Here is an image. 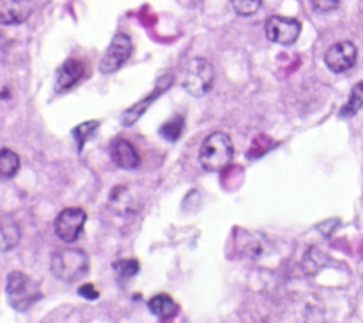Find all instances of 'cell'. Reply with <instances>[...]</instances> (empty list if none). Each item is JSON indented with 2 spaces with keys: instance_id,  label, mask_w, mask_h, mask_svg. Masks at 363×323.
Segmentation results:
<instances>
[{
  "instance_id": "1",
  "label": "cell",
  "mask_w": 363,
  "mask_h": 323,
  "mask_svg": "<svg viewBox=\"0 0 363 323\" xmlns=\"http://www.w3.org/2000/svg\"><path fill=\"white\" fill-rule=\"evenodd\" d=\"M89 256L78 248H62L51 255V273L67 283H72L84 278L89 272Z\"/></svg>"
},
{
  "instance_id": "2",
  "label": "cell",
  "mask_w": 363,
  "mask_h": 323,
  "mask_svg": "<svg viewBox=\"0 0 363 323\" xmlns=\"http://www.w3.org/2000/svg\"><path fill=\"white\" fill-rule=\"evenodd\" d=\"M234 156L231 137L224 132L210 133L199 150V162L206 171L216 173L225 169Z\"/></svg>"
},
{
  "instance_id": "3",
  "label": "cell",
  "mask_w": 363,
  "mask_h": 323,
  "mask_svg": "<svg viewBox=\"0 0 363 323\" xmlns=\"http://www.w3.org/2000/svg\"><path fill=\"white\" fill-rule=\"evenodd\" d=\"M6 295L10 306L17 312H27L43 298L38 282L21 271L7 275Z\"/></svg>"
},
{
  "instance_id": "4",
  "label": "cell",
  "mask_w": 363,
  "mask_h": 323,
  "mask_svg": "<svg viewBox=\"0 0 363 323\" xmlns=\"http://www.w3.org/2000/svg\"><path fill=\"white\" fill-rule=\"evenodd\" d=\"M214 78L216 72L213 64L201 57L189 60L182 69V86L196 98L210 92Z\"/></svg>"
},
{
  "instance_id": "5",
  "label": "cell",
  "mask_w": 363,
  "mask_h": 323,
  "mask_svg": "<svg viewBox=\"0 0 363 323\" xmlns=\"http://www.w3.org/2000/svg\"><path fill=\"white\" fill-rule=\"evenodd\" d=\"M86 221V212L79 207H68L58 212L54 220V231L64 242H74L81 235Z\"/></svg>"
},
{
  "instance_id": "6",
  "label": "cell",
  "mask_w": 363,
  "mask_h": 323,
  "mask_svg": "<svg viewBox=\"0 0 363 323\" xmlns=\"http://www.w3.org/2000/svg\"><path fill=\"white\" fill-rule=\"evenodd\" d=\"M133 51V42L130 37L125 33H118L109 47L106 48L101 62H99V71L102 74H112L118 71L132 55Z\"/></svg>"
},
{
  "instance_id": "7",
  "label": "cell",
  "mask_w": 363,
  "mask_h": 323,
  "mask_svg": "<svg viewBox=\"0 0 363 323\" xmlns=\"http://www.w3.org/2000/svg\"><path fill=\"white\" fill-rule=\"evenodd\" d=\"M301 30V23L292 17L271 16L265 21L267 38L279 45L294 44L298 40Z\"/></svg>"
},
{
  "instance_id": "8",
  "label": "cell",
  "mask_w": 363,
  "mask_h": 323,
  "mask_svg": "<svg viewBox=\"0 0 363 323\" xmlns=\"http://www.w3.org/2000/svg\"><path fill=\"white\" fill-rule=\"evenodd\" d=\"M357 48L352 41H339L333 44L323 57L325 65L335 74H342L354 67Z\"/></svg>"
},
{
  "instance_id": "9",
  "label": "cell",
  "mask_w": 363,
  "mask_h": 323,
  "mask_svg": "<svg viewBox=\"0 0 363 323\" xmlns=\"http://www.w3.org/2000/svg\"><path fill=\"white\" fill-rule=\"evenodd\" d=\"M34 11L33 0H0V23L3 26L21 24Z\"/></svg>"
},
{
  "instance_id": "10",
  "label": "cell",
  "mask_w": 363,
  "mask_h": 323,
  "mask_svg": "<svg viewBox=\"0 0 363 323\" xmlns=\"http://www.w3.org/2000/svg\"><path fill=\"white\" fill-rule=\"evenodd\" d=\"M109 154L112 162L125 170H133L140 164V157L135 146L123 137H116L109 146Z\"/></svg>"
},
{
  "instance_id": "11",
  "label": "cell",
  "mask_w": 363,
  "mask_h": 323,
  "mask_svg": "<svg viewBox=\"0 0 363 323\" xmlns=\"http://www.w3.org/2000/svg\"><path fill=\"white\" fill-rule=\"evenodd\" d=\"M172 82H173V75H164V76H162V78L159 79V86H156V88L153 89V92H152L147 98L142 99L140 102L135 103L133 106H130L129 109H126V110L123 112V115H122V125H125V126L133 125V123L145 113V110L149 108V105H150L157 96H160V95L172 85Z\"/></svg>"
},
{
  "instance_id": "12",
  "label": "cell",
  "mask_w": 363,
  "mask_h": 323,
  "mask_svg": "<svg viewBox=\"0 0 363 323\" xmlns=\"http://www.w3.org/2000/svg\"><path fill=\"white\" fill-rule=\"evenodd\" d=\"M84 75V64L75 58H68L57 71L55 91L62 92L71 89Z\"/></svg>"
},
{
  "instance_id": "13",
  "label": "cell",
  "mask_w": 363,
  "mask_h": 323,
  "mask_svg": "<svg viewBox=\"0 0 363 323\" xmlns=\"http://www.w3.org/2000/svg\"><path fill=\"white\" fill-rule=\"evenodd\" d=\"M147 309L159 319H170L177 314L179 305L167 293H159L147 300Z\"/></svg>"
},
{
  "instance_id": "14",
  "label": "cell",
  "mask_w": 363,
  "mask_h": 323,
  "mask_svg": "<svg viewBox=\"0 0 363 323\" xmlns=\"http://www.w3.org/2000/svg\"><path fill=\"white\" fill-rule=\"evenodd\" d=\"M363 108V81L354 84L349 94L346 103L340 108V118H352Z\"/></svg>"
},
{
  "instance_id": "15",
  "label": "cell",
  "mask_w": 363,
  "mask_h": 323,
  "mask_svg": "<svg viewBox=\"0 0 363 323\" xmlns=\"http://www.w3.org/2000/svg\"><path fill=\"white\" fill-rule=\"evenodd\" d=\"M20 241V228L18 225L11 220L4 217L1 221V231H0V246L1 251L6 252L11 248H14Z\"/></svg>"
},
{
  "instance_id": "16",
  "label": "cell",
  "mask_w": 363,
  "mask_h": 323,
  "mask_svg": "<svg viewBox=\"0 0 363 323\" xmlns=\"http://www.w3.org/2000/svg\"><path fill=\"white\" fill-rule=\"evenodd\" d=\"M238 245L241 248V252H244L247 256L257 258L264 251V237L257 235L251 231H245V234H240Z\"/></svg>"
},
{
  "instance_id": "17",
  "label": "cell",
  "mask_w": 363,
  "mask_h": 323,
  "mask_svg": "<svg viewBox=\"0 0 363 323\" xmlns=\"http://www.w3.org/2000/svg\"><path fill=\"white\" fill-rule=\"evenodd\" d=\"M20 169V157L16 152L3 147L0 152V176L11 178Z\"/></svg>"
},
{
  "instance_id": "18",
  "label": "cell",
  "mask_w": 363,
  "mask_h": 323,
  "mask_svg": "<svg viewBox=\"0 0 363 323\" xmlns=\"http://www.w3.org/2000/svg\"><path fill=\"white\" fill-rule=\"evenodd\" d=\"M99 125L101 123L98 120H86V122H82L81 125H78L72 129V135H74V139L77 142L78 152H81L84 144L86 143V140L91 139L95 135Z\"/></svg>"
},
{
  "instance_id": "19",
  "label": "cell",
  "mask_w": 363,
  "mask_h": 323,
  "mask_svg": "<svg viewBox=\"0 0 363 323\" xmlns=\"http://www.w3.org/2000/svg\"><path fill=\"white\" fill-rule=\"evenodd\" d=\"M182 130H183V118L182 116H174V118H172L170 120L164 122L160 126L159 133L163 139H166L169 142H174L180 137Z\"/></svg>"
},
{
  "instance_id": "20",
  "label": "cell",
  "mask_w": 363,
  "mask_h": 323,
  "mask_svg": "<svg viewBox=\"0 0 363 323\" xmlns=\"http://www.w3.org/2000/svg\"><path fill=\"white\" fill-rule=\"evenodd\" d=\"M112 266L116 271L118 276L122 279H129L139 272V262L133 258L116 261L115 264H112Z\"/></svg>"
},
{
  "instance_id": "21",
  "label": "cell",
  "mask_w": 363,
  "mask_h": 323,
  "mask_svg": "<svg viewBox=\"0 0 363 323\" xmlns=\"http://www.w3.org/2000/svg\"><path fill=\"white\" fill-rule=\"evenodd\" d=\"M109 201L111 204L119 210H129L130 207V196H129V191L126 188V186H116L112 193H111V197H109Z\"/></svg>"
},
{
  "instance_id": "22",
  "label": "cell",
  "mask_w": 363,
  "mask_h": 323,
  "mask_svg": "<svg viewBox=\"0 0 363 323\" xmlns=\"http://www.w3.org/2000/svg\"><path fill=\"white\" fill-rule=\"evenodd\" d=\"M230 1L234 11L242 17L255 14L262 4V0H230Z\"/></svg>"
},
{
  "instance_id": "23",
  "label": "cell",
  "mask_w": 363,
  "mask_h": 323,
  "mask_svg": "<svg viewBox=\"0 0 363 323\" xmlns=\"http://www.w3.org/2000/svg\"><path fill=\"white\" fill-rule=\"evenodd\" d=\"M340 4V0H312V7L315 11L326 13L337 8Z\"/></svg>"
},
{
  "instance_id": "24",
  "label": "cell",
  "mask_w": 363,
  "mask_h": 323,
  "mask_svg": "<svg viewBox=\"0 0 363 323\" xmlns=\"http://www.w3.org/2000/svg\"><path fill=\"white\" fill-rule=\"evenodd\" d=\"M78 295L86 300H95L99 298V292L95 289L92 283H84L78 289Z\"/></svg>"
}]
</instances>
